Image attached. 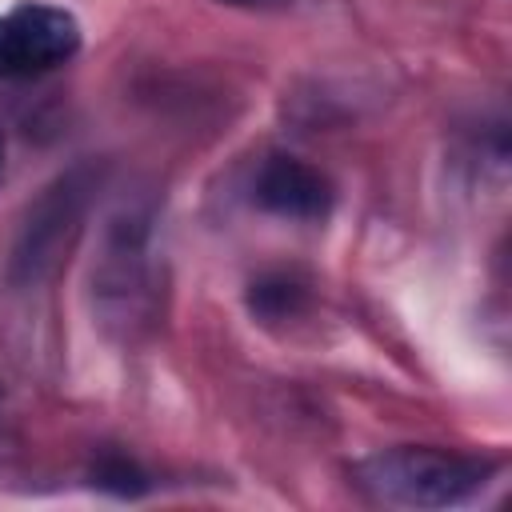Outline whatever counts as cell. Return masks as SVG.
Masks as SVG:
<instances>
[{
	"label": "cell",
	"instance_id": "1",
	"mask_svg": "<svg viewBox=\"0 0 512 512\" xmlns=\"http://www.w3.org/2000/svg\"><path fill=\"white\" fill-rule=\"evenodd\" d=\"M104 184V168L92 160L72 164L68 172H60L56 180H48L12 220L8 244H4V260H0V280L12 292H28L48 284L68 252L76 248L84 220L92 212V200Z\"/></svg>",
	"mask_w": 512,
	"mask_h": 512
},
{
	"label": "cell",
	"instance_id": "2",
	"mask_svg": "<svg viewBox=\"0 0 512 512\" xmlns=\"http://www.w3.org/2000/svg\"><path fill=\"white\" fill-rule=\"evenodd\" d=\"M92 312L100 328L124 344L140 340L160 316V264L152 248V216L120 208L104 224L92 264Z\"/></svg>",
	"mask_w": 512,
	"mask_h": 512
},
{
	"label": "cell",
	"instance_id": "3",
	"mask_svg": "<svg viewBox=\"0 0 512 512\" xmlns=\"http://www.w3.org/2000/svg\"><path fill=\"white\" fill-rule=\"evenodd\" d=\"M496 464L448 448H424V444H400L364 456L352 468L356 488L388 508H460L476 500Z\"/></svg>",
	"mask_w": 512,
	"mask_h": 512
},
{
	"label": "cell",
	"instance_id": "4",
	"mask_svg": "<svg viewBox=\"0 0 512 512\" xmlns=\"http://www.w3.org/2000/svg\"><path fill=\"white\" fill-rule=\"evenodd\" d=\"M80 52V20L56 4H20L0 16V84L56 72Z\"/></svg>",
	"mask_w": 512,
	"mask_h": 512
},
{
	"label": "cell",
	"instance_id": "5",
	"mask_svg": "<svg viewBox=\"0 0 512 512\" xmlns=\"http://www.w3.org/2000/svg\"><path fill=\"white\" fill-rule=\"evenodd\" d=\"M252 204L280 220H324L336 204V188L316 164L276 152L256 168Z\"/></svg>",
	"mask_w": 512,
	"mask_h": 512
},
{
	"label": "cell",
	"instance_id": "6",
	"mask_svg": "<svg viewBox=\"0 0 512 512\" xmlns=\"http://www.w3.org/2000/svg\"><path fill=\"white\" fill-rule=\"evenodd\" d=\"M312 304V284L292 268H268L248 284V312L260 324H284L304 316Z\"/></svg>",
	"mask_w": 512,
	"mask_h": 512
},
{
	"label": "cell",
	"instance_id": "7",
	"mask_svg": "<svg viewBox=\"0 0 512 512\" xmlns=\"http://www.w3.org/2000/svg\"><path fill=\"white\" fill-rule=\"evenodd\" d=\"M88 480H92V488H100V492H108V496H120V500H136V496L148 492V476H144V468H140L132 456L112 452V448L100 452V456L92 460Z\"/></svg>",
	"mask_w": 512,
	"mask_h": 512
},
{
	"label": "cell",
	"instance_id": "8",
	"mask_svg": "<svg viewBox=\"0 0 512 512\" xmlns=\"http://www.w3.org/2000/svg\"><path fill=\"white\" fill-rule=\"evenodd\" d=\"M220 4H232V8H288L292 0H220Z\"/></svg>",
	"mask_w": 512,
	"mask_h": 512
},
{
	"label": "cell",
	"instance_id": "9",
	"mask_svg": "<svg viewBox=\"0 0 512 512\" xmlns=\"http://www.w3.org/2000/svg\"><path fill=\"white\" fill-rule=\"evenodd\" d=\"M4 148H8V140H4V124H0V176H4Z\"/></svg>",
	"mask_w": 512,
	"mask_h": 512
}]
</instances>
